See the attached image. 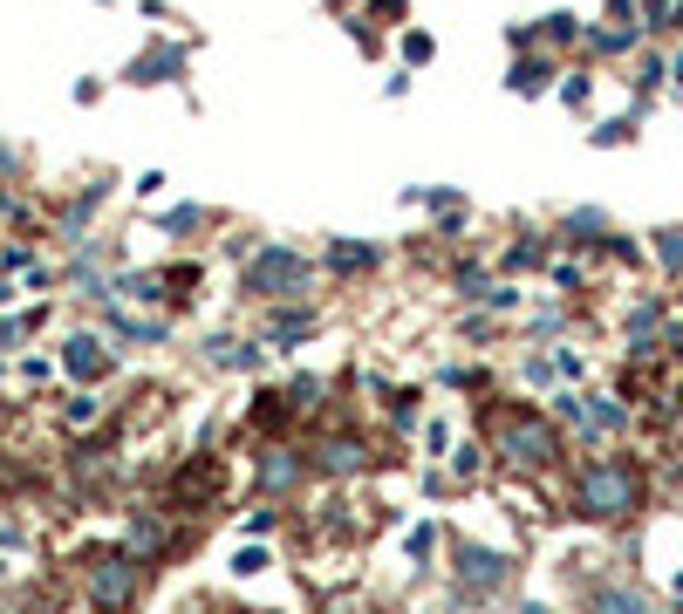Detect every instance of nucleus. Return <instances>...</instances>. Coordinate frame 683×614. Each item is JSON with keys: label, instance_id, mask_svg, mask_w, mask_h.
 Instances as JSON below:
<instances>
[{"label": "nucleus", "instance_id": "nucleus-1", "mask_svg": "<svg viewBox=\"0 0 683 614\" xmlns=\"http://www.w3.org/2000/svg\"><path fill=\"white\" fill-rule=\"evenodd\" d=\"M643 471L629 465V457H595L588 471H581L574 484V512L581 519H601V526H615V519H636L643 512Z\"/></svg>", "mask_w": 683, "mask_h": 614}, {"label": "nucleus", "instance_id": "nucleus-2", "mask_svg": "<svg viewBox=\"0 0 683 614\" xmlns=\"http://www.w3.org/2000/svg\"><path fill=\"white\" fill-rule=\"evenodd\" d=\"M492 451L505 457V465H520V471H547L553 457H561V430H553L540 409H505V417L492 423Z\"/></svg>", "mask_w": 683, "mask_h": 614}, {"label": "nucleus", "instance_id": "nucleus-3", "mask_svg": "<svg viewBox=\"0 0 683 614\" xmlns=\"http://www.w3.org/2000/svg\"><path fill=\"white\" fill-rule=\"evenodd\" d=\"M315 287V260L308 253H294V246H260L246 260V294L260 300V307H273V300H301Z\"/></svg>", "mask_w": 683, "mask_h": 614}, {"label": "nucleus", "instance_id": "nucleus-4", "mask_svg": "<svg viewBox=\"0 0 683 614\" xmlns=\"http://www.w3.org/2000/svg\"><path fill=\"white\" fill-rule=\"evenodd\" d=\"M137 587H144V560L137 553H103V560H89V601L103 607V614H123L137 601Z\"/></svg>", "mask_w": 683, "mask_h": 614}, {"label": "nucleus", "instance_id": "nucleus-5", "mask_svg": "<svg viewBox=\"0 0 683 614\" xmlns=\"http://www.w3.org/2000/svg\"><path fill=\"white\" fill-rule=\"evenodd\" d=\"M308 465L328 471V478H356V471H369V438H356V430H328V438L308 444Z\"/></svg>", "mask_w": 683, "mask_h": 614}, {"label": "nucleus", "instance_id": "nucleus-6", "mask_svg": "<svg viewBox=\"0 0 683 614\" xmlns=\"http://www.w3.org/2000/svg\"><path fill=\"white\" fill-rule=\"evenodd\" d=\"M315 321H321V315H315L308 300H273L267 321H260V342H267V348H294V342L315 335Z\"/></svg>", "mask_w": 683, "mask_h": 614}, {"label": "nucleus", "instance_id": "nucleus-7", "mask_svg": "<svg viewBox=\"0 0 683 614\" xmlns=\"http://www.w3.org/2000/svg\"><path fill=\"white\" fill-rule=\"evenodd\" d=\"M253 478H260V492H273V499H281V492H294V484L308 478V457H301V451H288V444H267L260 457H253Z\"/></svg>", "mask_w": 683, "mask_h": 614}, {"label": "nucleus", "instance_id": "nucleus-8", "mask_svg": "<svg viewBox=\"0 0 683 614\" xmlns=\"http://www.w3.org/2000/svg\"><path fill=\"white\" fill-rule=\"evenodd\" d=\"M505 553H492V547H459V580L472 587V594H499L505 587Z\"/></svg>", "mask_w": 683, "mask_h": 614}, {"label": "nucleus", "instance_id": "nucleus-9", "mask_svg": "<svg viewBox=\"0 0 683 614\" xmlns=\"http://www.w3.org/2000/svg\"><path fill=\"white\" fill-rule=\"evenodd\" d=\"M62 369H69L75 382H103V376H110V342H103V335H69Z\"/></svg>", "mask_w": 683, "mask_h": 614}, {"label": "nucleus", "instance_id": "nucleus-10", "mask_svg": "<svg viewBox=\"0 0 683 614\" xmlns=\"http://www.w3.org/2000/svg\"><path fill=\"white\" fill-rule=\"evenodd\" d=\"M321 260L336 273H369V267H383V246H369V240H328Z\"/></svg>", "mask_w": 683, "mask_h": 614}, {"label": "nucleus", "instance_id": "nucleus-11", "mask_svg": "<svg viewBox=\"0 0 683 614\" xmlns=\"http://www.w3.org/2000/svg\"><path fill=\"white\" fill-rule=\"evenodd\" d=\"M206 355H212V363H219V369H233V376H253V369H260V363H267V348H260V342H233V335H219V342H206Z\"/></svg>", "mask_w": 683, "mask_h": 614}, {"label": "nucleus", "instance_id": "nucleus-12", "mask_svg": "<svg viewBox=\"0 0 683 614\" xmlns=\"http://www.w3.org/2000/svg\"><path fill=\"white\" fill-rule=\"evenodd\" d=\"M131 75H137V83H179V75H185V48H144Z\"/></svg>", "mask_w": 683, "mask_h": 614}, {"label": "nucleus", "instance_id": "nucleus-13", "mask_svg": "<svg viewBox=\"0 0 683 614\" xmlns=\"http://www.w3.org/2000/svg\"><path fill=\"white\" fill-rule=\"evenodd\" d=\"M553 83V62L547 56H534V62H513V75H505V89H513V96H540Z\"/></svg>", "mask_w": 683, "mask_h": 614}, {"label": "nucleus", "instance_id": "nucleus-14", "mask_svg": "<svg viewBox=\"0 0 683 614\" xmlns=\"http://www.w3.org/2000/svg\"><path fill=\"white\" fill-rule=\"evenodd\" d=\"M588 614H649V601L636 594V587H601V594L588 601Z\"/></svg>", "mask_w": 683, "mask_h": 614}, {"label": "nucleus", "instance_id": "nucleus-15", "mask_svg": "<svg viewBox=\"0 0 683 614\" xmlns=\"http://www.w3.org/2000/svg\"><path fill=\"white\" fill-rule=\"evenodd\" d=\"M581 423H588V430H622V423H629V409L609 403V396H595V403H581Z\"/></svg>", "mask_w": 683, "mask_h": 614}, {"label": "nucleus", "instance_id": "nucleus-16", "mask_svg": "<svg viewBox=\"0 0 683 614\" xmlns=\"http://www.w3.org/2000/svg\"><path fill=\"white\" fill-rule=\"evenodd\" d=\"M110 294H123V300H164V280L158 273H123Z\"/></svg>", "mask_w": 683, "mask_h": 614}, {"label": "nucleus", "instance_id": "nucleus-17", "mask_svg": "<svg viewBox=\"0 0 683 614\" xmlns=\"http://www.w3.org/2000/svg\"><path fill=\"white\" fill-rule=\"evenodd\" d=\"M158 225H164V233H192V225H206V205H171Z\"/></svg>", "mask_w": 683, "mask_h": 614}, {"label": "nucleus", "instance_id": "nucleus-18", "mask_svg": "<svg viewBox=\"0 0 683 614\" xmlns=\"http://www.w3.org/2000/svg\"><path fill=\"white\" fill-rule=\"evenodd\" d=\"M547 260V240H520L513 253H505V267H513V273H526V267H540Z\"/></svg>", "mask_w": 683, "mask_h": 614}, {"label": "nucleus", "instance_id": "nucleus-19", "mask_svg": "<svg viewBox=\"0 0 683 614\" xmlns=\"http://www.w3.org/2000/svg\"><path fill=\"white\" fill-rule=\"evenodd\" d=\"M656 260L676 273V267H683V233H656Z\"/></svg>", "mask_w": 683, "mask_h": 614}, {"label": "nucleus", "instance_id": "nucleus-20", "mask_svg": "<svg viewBox=\"0 0 683 614\" xmlns=\"http://www.w3.org/2000/svg\"><path fill=\"white\" fill-rule=\"evenodd\" d=\"M431 56H438L431 35H403V62H431Z\"/></svg>", "mask_w": 683, "mask_h": 614}, {"label": "nucleus", "instance_id": "nucleus-21", "mask_svg": "<svg viewBox=\"0 0 683 614\" xmlns=\"http://www.w3.org/2000/svg\"><path fill=\"white\" fill-rule=\"evenodd\" d=\"M431 547H438V526H431V519L411 526V553H417V560H431Z\"/></svg>", "mask_w": 683, "mask_h": 614}, {"label": "nucleus", "instance_id": "nucleus-22", "mask_svg": "<svg viewBox=\"0 0 683 614\" xmlns=\"http://www.w3.org/2000/svg\"><path fill=\"white\" fill-rule=\"evenodd\" d=\"M540 35H547V41H574V14H547Z\"/></svg>", "mask_w": 683, "mask_h": 614}, {"label": "nucleus", "instance_id": "nucleus-23", "mask_svg": "<svg viewBox=\"0 0 683 614\" xmlns=\"http://www.w3.org/2000/svg\"><path fill=\"white\" fill-rule=\"evenodd\" d=\"M28 328H35V315H28V321H0V348H14L21 335H28Z\"/></svg>", "mask_w": 683, "mask_h": 614}, {"label": "nucleus", "instance_id": "nucleus-24", "mask_svg": "<svg viewBox=\"0 0 683 614\" xmlns=\"http://www.w3.org/2000/svg\"><path fill=\"white\" fill-rule=\"evenodd\" d=\"M643 8H649V21H643V28H663V14H670V0H643Z\"/></svg>", "mask_w": 683, "mask_h": 614}, {"label": "nucleus", "instance_id": "nucleus-25", "mask_svg": "<svg viewBox=\"0 0 683 614\" xmlns=\"http://www.w3.org/2000/svg\"><path fill=\"white\" fill-rule=\"evenodd\" d=\"M14 171H21V158H14V150H8V144H0V185H8V177H14Z\"/></svg>", "mask_w": 683, "mask_h": 614}, {"label": "nucleus", "instance_id": "nucleus-26", "mask_svg": "<svg viewBox=\"0 0 683 614\" xmlns=\"http://www.w3.org/2000/svg\"><path fill=\"white\" fill-rule=\"evenodd\" d=\"M520 614H547V607H520Z\"/></svg>", "mask_w": 683, "mask_h": 614}, {"label": "nucleus", "instance_id": "nucleus-27", "mask_svg": "<svg viewBox=\"0 0 683 614\" xmlns=\"http://www.w3.org/2000/svg\"><path fill=\"white\" fill-rule=\"evenodd\" d=\"M676 28H683V8H676Z\"/></svg>", "mask_w": 683, "mask_h": 614}, {"label": "nucleus", "instance_id": "nucleus-28", "mask_svg": "<svg viewBox=\"0 0 683 614\" xmlns=\"http://www.w3.org/2000/svg\"><path fill=\"white\" fill-rule=\"evenodd\" d=\"M676 83H683V62H676Z\"/></svg>", "mask_w": 683, "mask_h": 614}]
</instances>
